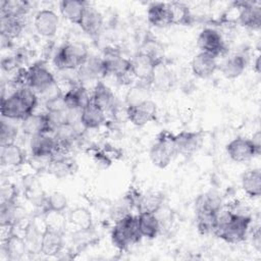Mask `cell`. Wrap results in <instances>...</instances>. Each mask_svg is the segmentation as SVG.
Instances as JSON below:
<instances>
[{
    "mask_svg": "<svg viewBox=\"0 0 261 261\" xmlns=\"http://www.w3.org/2000/svg\"><path fill=\"white\" fill-rule=\"evenodd\" d=\"M252 222L250 215H239L230 210H220L217 215V224L214 234L229 244L243 242Z\"/></svg>",
    "mask_w": 261,
    "mask_h": 261,
    "instance_id": "6da1fadb",
    "label": "cell"
},
{
    "mask_svg": "<svg viewBox=\"0 0 261 261\" xmlns=\"http://www.w3.org/2000/svg\"><path fill=\"white\" fill-rule=\"evenodd\" d=\"M102 59L106 74L113 75L120 85H132L136 80L132 69L130 60L124 58L117 49L113 47L105 48Z\"/></svg>",
    "mask_w": 261,
    "mask_h": 261,
    "instance_id": "7a4b0ae2",
    "label": "cell"
},
{
    "mask_svg": "<svg viewBox=\"0 0 261 261\" xmlns=\"http://www.w3.org/2000/svg\"><path fill=\"white\" fill-rule=\"evenodd\" d=\"M89 58L84 43L70 42L60 46L53 56V64L59 70L77 69Z\"/></svg>",
    "mask_w": 261,
    "mask_h": 261,
    "instance_id": "3957f363",
    "label": "cell"
},
{
    "mask_svg": "<svg viewBox=\"0 0 261 261\" xmlns=\"http://www.w3.org/2000/svg\"><path fill=\"white\" fill-rule=\"evenodd\" d=\"M110 238L112 245L119 251H124L130 245L139 243L143 237L139 230L137 216L130 213L114 222Z\"/></svg>",
    "mask_w": 261,
    "mask_h": 261,
    "instance_id": "277c9868",
    "label": "cell"
},
{
    "mask_svg": "<svg viewBox=\"0 0 261 261\" xmlns=\"http://www.w3.org/2000/svg\"><path fill=\"white\" fill-rule=\"evenodd\" d=\"M174 155L176 154L172 144V135L167 132L161 133L150 148L151 162L158 168H165L170 164Z\"/></svg>",
    "mask_w": 261,
    "mask_h": 261,
    "instance_id": "5b68a950",
    "label": "cell"
},
{
    "mask_svg": "<svg viewBox=\"0 0 261 261\" xmlns=\"http://www.w3.org/2000/svg\"><path fill=\"white\" fill-rule=\"evenodd\" d=\"M57 82L52 72L42 63H35L28 68L27 86L33 89L38 95L56 85Z\"/></svg>",
    "mask_w": 261,
    "mask_h": 261,
    "instance_id": "8992f818",
    "label": "cell"
},
{
    "mask_svg": "<svg viewBox=\"0 0 261 261\" xmlns=\"http://www.w3.org/2000/svg\"><path fill=\"white\" fill-rule=\"evenodd\" d=\"M127 119L136 126H144L157 119V105L152 100L146 99L126 107Z\"/></svg>",
    "mask_w": 261,
    "mask_h": 261,
    "instance_id": "52a82bcc",
    "label": "cell"
},
{
    "mask_svg": "<svg viewBox=\"0 0 261 261\" xmlns=\"http://www.w3.org/2000/svg\"><path fill=\"white\" fill-rule=\"evenodd\" d=\"M129 60L136 80L150 88L152 86L155 68L159 64L141 50L138 51Z\"/></svg>",
    "mask_w": 261,
    "mask_h": 261,
    "instance_id": "ba28073f",
    "label": "cell"
},
{
    "mask_svg": "<svg viewBox=\"0 0 261 261\" xmlns=\"http://www.w3.org/2000/svg\"><path fill=\"white\" fill-rule=\"evenodd\" d=\"M197 46L201 52L214 57L222 55L226 50L221 34L211 28H205L200 32L197 38Z\"/></svg>",
    "mask_w": 261,
    "mask_h": 261,
    "instance_id": "9c48e42d",
    "label": "cell"
},
{
    "mask_svg": "<svg viewBox=\"0 0 261 261\" xmlns=\"http://www.w3.org/2000/svg\"><path fill=\"white\" fill-rule=\"evenodd\" d=\"M203 142V133L196 130H182L172 135V144L175 154L190 156L197 152Z\"/></svg>",
    "mask_w": 261,
    "mask_h": 261,
    "instance_id": "30bf717a",
    "label": "cell"
},
{
    "mask_svg": "<svg viewBox=\"0 0 261 261\" xmlns=\"http://www.w3.org/2000/svg\"><path fill=\"white\" fill-rule=\"evenodd\" d=\"M2 118L8 120H23L34 113L15 91L13 94L3 97L1 100Z\"/></svg>",
    "mask_w": 261,
    "mask_h": 261,
    "instance_id": "8fae6325",
    "label": "cell"
},
{
    "mask_svg": "<svg viewBox=\"0 0 261 261\" xmlns=\"http://www.w3.org/2000/svg\"><path fill=\"white\" fill-rule=\"evenodd\" d=\"M226 154L234 162L249 161L253 157L259 155L253 146L250 138L237 137L225 146Z\"/></svg>",
    "mask_w": 261,
    "mask_h": 261,
    "instance_id": "7c38bea8",
    "label": "cell"
},
{
    "mask_svg": "<svg viewBox=\"0 0 261 261\" xmlns=\"http://www.w3.org/2000/svg\"><path fill=\"white\" fill-rule=\"evenodd\" d=\"M239 22L249 30L258 31L261 28V6L253 2H237Z\"/></svg>",
    "mask_w": 261,
    "mask_h": 261,
    "instance_id": "4fadbf2b",
    "label": "cell"
},
{
    "mask_svg": "<svg viewBox=\"0 0 261 261\" xmlns=\"http://www.w3.org/2000/svg\"><path fill=\"white\" fill-rule=\"evenodd\" d=\"M21 129L23 134L31 137L40 134H50L54 132V126L50 120L49 114L32 113L27 118L21 120Z\"/></svg>",
    "mask_w": 261,
    "mask_h": 261,
    "instance_id": "5bb4252c",
    "label": "cell"
},
{
    "mask_svg": "<svg viewBox=\"0 0 261 261\" xmlns=\"http://www.w3.org/2000/svg\"><path fill=\"white\" fill-rule=\"evenodd\" d=\"M34 25L39 35L51 38L57 33L59 17L52 9H41L35 15Z\"/></svg>",
    "mask_w": 261,
    "mask_h": 261,
    "instance_id": "9a60e30c",
    "label": "cell"
},
{
    "mask_svg": "<svg viewBox=\"0 0 261 261\" xmlns=\"http://www.w3.org/2000/svg\"><path fill=\"white\" fill-rule=\"evenodd\" d=\"M79 81L82 82H99L106 76V70L102 57L89 56V58L76 69Z\"/></svg>",
    "mask_w": 261,
    "mask_h": 261,
    "instance_id": "2e32d148",
    "label": "cell"
},
{
    "mask_svg": "<svg viewBox=\"0 0 261 261\" xmlns=\"http://www.w3.org/2000/svg\"><path fill=\"white\" fill-rule=\"evenodd\" d=\"M77 168L76 162L67 154H55L51 157L47 172L57 178H63L73 174Z\"/></svg>",
    "mask_w": 261,
    "mask_h": 261,
    "instance_id": "e0dca14e",
    "label": "cell"
},
{
    "mask_svg": "<svg viewBox=\"0 0 261 261\" xmlns=\"http://www.w3.org/2000/svg\"><path fill=\"white\" fill-rule=\"evenodd\" d=\"M191 69L193 74L197 77H210L218 69L216 57L204 52H200L193 57L191 62Z\"/></svg>",
    "mask_w": 261,
    "mask_h": 261,
    "instance_id": "ac0fdd59",
    "label": "cell"
},
{
    "mask_svg": "<svg viewBox=\"0 0 261 261\" xmlns=\"http://www.w3.org/2000/svg\"><path fill=\"white\" fill-rule=\"evenodd\" d=\"M63 99L67 110L81 111L91 102V95L84 85H76L63 94Z\"/></svg>",
    "mask_w": 261,
    "mask_h": 261,
    "instance_id": "d6986e66",
    "label": "cell"
},
{
    "mask_svg": "<svg viewBox=\"0 0 261 261\" xmlns=\"http://www.w3.org/2000/svg\"><path fill=\"white\" fill-rule=\"evenodd\" d=\"M56 141L49 134H40L31 137L30 150L34 157H52L56 151Z\"/></svg>",
    "mask_w": 261,
    "mask_h": 261,
    "instance_id": "ffe728a7",
    "label": "cell"
},
{
    "mask_svg": "<svg viewBox=\"0 0 261 261\" xmlns=\"http://www.w3.org/2000/svg\"><path fill=\"white\" fill-rule=\"evenodd\" d=\"M63 250V232L45 227L42 231V241H41V250L45 256L53 257L61 253Z\"/></svg>",
    "mask_w": 261,
    "mask_h": 261,
    "instance_id": "44dd1931",
    "label": "cell"
},
{
    "mask_svg": "<svg viewBox=\"0 0 261 261\" xmlns=\"http://www.w3.org/2000/svg\"><path fill=\"white\" fill-rule=\"evenodd\" d=\"M106 120V113L94 102L85 106L80 113V122L85 129H96L104 124Z\"/></svg>",
    "mask_w": 261,
    "mask_h": 261,
    "instance_id": "7402d4cb",
    "label": "cell"
},
{
    "mask_svg": "<svg viewBox=\"0 0 261 261\" xmlns=\"http://www.w3.org/2000/svg\"><path fill=\"white\" fill-rule=\"evenodd\" d=\"M1 250L8 260H20L24 257L25 254L29 253L23 237H19L15 232L11 233L8 238L1 241Z\"/></svg>",
    "mask_w": 261,
    "mask_h": 261,
    "instance_id": "603a6c76",
    "label": "cell"
},
{
    "mask_svg": "<svg viewBox=\"0 0 261 261\" xmlns=\"http://www.w3.org/2000/svg\"><path fill=\"white\" fill-rule=\"evenodd\" d=\"M0 162L4 167L16 168L28 162L25 152L15 143L1 146Z\"/></svg>",
    "mask_w": 261,
    "mask_h": 261,
    "instance_id": "cb8c5ba5",
    "label": "cell"
},
{
    "mask_svg": "<svg viewBox=\"0 0 261 261\" xmlns=\"http://www.w3.org/2000/svg\"><path fill=\"white\" fill-rule=\"evenodd\" d=\"M91 100L105 111V113L113 110L116 102L115 95L112 90L101 81L96 83L91 94Z\"/></svg>",
    "mask_w": 261,
    "mask_h": 261,
    "instance_id": "d4e9b609",
    "label": "cell"
},
{
    "mask_svg": "<svg viewBox=\"0 0 261 261\" xmlns=\"http://www.w3.org/2000/svg\"><path fill=\"white\" fill-rule=\"evenodd\" d=\"M147 19L150 24L155 28H166L171 23V17L167 3L152 2L147 9Z\"/></svg>",
    "mask_w": 261,
    "mask_h": 261,
    "instance_id": "484cf974",
    "label": "cell"
},
{
    "mask_svg": "<svg viewBox=\"0 0 261 261\" xmlns=\"http://www.w3.org/2000/svg\"><path fill=\"white\" fill-rule=\"evenodd\" d=\"M88 5L87 2L81 0H63L59 3V11L65 19L80 25Z\"/></svg>",
    "mask_w": 261,
    "mask_h": 261,
    "instance_id": "4316f807",
    "label": "cell"
},
{
    "mask_svg": "<svg viewBox=\"0 0 261 261\" xmlns=\"http://www.w3.org/2000/svg\"><path fill=\"white\" fill-rule=\"evenodd\" d=\"M137 220L142 237L152 240L158 236L161 225L156 213L141 212L137 215Z\"/></svg>",
    "mask_w": 261,
    "mask_h": 261,
    "instance_id": "83f0119b",
    "label": "cell"
},
{
    "mask_svg": "<svg viewBox=\"0 0 261 261\" xmlns=\"http://www.w3.org/2000/svg\"><path fill=\"white\" fill-rule=\"evenodd\" d=\"M244 193L250 198H259L261 195V170L251 168L246 170L241 177Z\"/></svg>",
    "mask_w": 261,
    "mask_h": 261,
    "instance_id": "f1b7e54d",
    "label": "cell"
},
{
    "mask_svg": "<svg viewBox=\"0 0 261 261\" xmlns=\"http://www.w3.org/2000/svg\"><path fill=\"white\" fill-rule=\"evenodd\" d=\"M102 24H103L102 14L95 7H91L88 5L79 27L87 35L96 36L100 32Z\"/></svg>",
    "mask_w": 261,
    "mask_h": 261,
    "instance_id": "f546056e",
    "label": "cell"
},
{
    "mask_svg": "<svg viewBox=\"0 0 261 261\" xmlns=\"http://www.w3.org/2000/svg\"><path fill=\"white\" fill-rule=\"evenodd\" d=\"M246 65H247V61L244 55L233 54L227 57L221 63L219 69L225 79L234 80L244 72Z\"/></svg>",
    "mask_w": 261,
    "mask_h": 261,
    "instance_id": "4dcf8cb0",
    "label": "cell"
},
{
    "mask_svg": "<svg viewBox=\"0 0 261 261\" xmlns=\"http://www.w3.org/2000/svg\"><path fill=\"white\" fill-rule=\"evenodd\" d=\"M164 196L159 192H147L146 194H141L136 208L138 212H150L157 213L163 206Z\"/></svg>",
    "mask_w": 261,
    "mask_h": 261,
    "instance_id": "1f68e13d",
    "label": "cell"
},
{
    "mask_svg": "<svg viewBox=\"0 0 261 261\" xmlns=\"http://www.w3.org/2000/svg\"><path fill=\"white\" fill-rule=\"evenodd\" d=\"M167 6L169 9L172 24L188 25L193 21V15L187 4L182 2L172 1L168 2Z\"/></svg>",
    "mask_w": 261,
    "mask_h": 261,
    "instance_id": "d6a6232c",
    "label": "cell"
},
{
    "mask_svg": "<svg viewBox=\"0 0 261 261\" xmlns=\"http://www.w3.org/2000/svg\"><path fill=\"white\" fill-rule=\"evenodd\" d=\"M218 212L207 211V210H197L196 211V225L198 231L201 234L213 233L216 229Z\"/></svg>",
    "mask_w": 261,
    "mask_h": 261,
    "instance_id": "836d02e7",
    "label": "cell"
},
{
    "mask_svg": "<svg viewBox=\"0 0 261 261\" xmlns=\"http://www.w3.org/2000/svg\"><path fill=\"white\" fill-rule=\"evenodd\" d=\"M222 207V199L215 192H207L199 195L195 201V210H207L219 212Z\"/></svg>",
    "mask_w": 261,
    "mask_h": 261,
    "instance_id": "e575fe53",
    "label": "cell"
},
{
    "mask_svg": "<svg viewBox=\"0 0 261 261\" xmlns=\"http://www.w3.org/2000/svg\"><path fill=\"white\" fill-rule=\"evenodd\" d=\"M22 29L21 17L1 16V37L12 41L21 34Z\"/></svg>",
    "mask_w": 261,
    "mask_h": 261,
    "instance_id": "d590c367",
    "label": "cell"
},
{
    "mask_svg": "<svg viewBox=\"0 0 261 261\" xmlns=\"http://www.w3.org/2000/svg\"><path fill=\"white\" fill-rule=\"evenodd\" d=\"M23 239L28 247L29 253L37 254L41 250L42 231L39 230L38 226L34 221L29 222L23 230Z\"/></svg>",
    "mask_w": 261,
    "mask_h": 261,
    "instance_id": "8d00e7d4",
    "label": "cell"
},
{
    "mask_svg": "<svg viewBox=\"0 0 261 261\" xmlns=\"http://www.w3.org/2000/svg\"><path fill=\"white\" fill-rule=\"evenodd\" d=\"M173 76L171 71L166 67L165 63H161L156 66L152 86L156 88L158 91H168L172 87Z\"/></svg>",
    "mask_w": 261,
    "mask_h": 261,
    "instance_id": "74e56055",
    "label": "cell"
},
{
    "mask_svg": "<svg viewBox=\"0 0 261 261\" xmlns=\"http://www.w3.org/2000/svg\"><path fill=\"white\" fill-rule=\"evenodd\" d=\"M67 221L76 228L93 227V218L91 212L85 207H76L72 209L67 216Z\"/></svg>",
    "mask_w": 261,
    "mask_h": 261,
    "instance_id": "f35d334b",
    "label": "cell"
},
{
    "mask_svg": "<svg viewBox=\"0 0 261 261\" xmlns=\"http://www.w3.org/2000/svg\"><path fill=\"white\" fill-rule=\"evenodd\" d=\"M67 198L65 194L59 191L52 192L49 196L45 197L44 204L42 206L43 213L46 212H63L67 207Z\"/></svg>",
    "mask_w": 261,
    "mask_h": 261,
    "instance_id": "ab89813d",
    "label": "cell"
},
{
    "mask_svg": "<svg viewBox=\"0 0 261 261\" xmlns=\"http://www.w3.org/2000/svg\"><path fill=\"white\" fill-rule=\"evenodd\" d=\"M1 16L22 17L30 9L29 3L25 1H1Z\"/></svg>",
    "mask_w": 261,
    "mask_h": 261,
    "instance_id": "60d3db41",
    "label": "cell"
},
{
    "mask_svg": "<svg viewBox=\"0 0 261 261\" xmlns=\"http://www.w3.org/2000/svg\"><path fill=\"white\" fill-rule=\"evenodd\" d=\"M96 233L93 227L90 228H76L71 234V242L77 249H83L95 242Z\"/></svg>",
    "mask_w": 261,
    "mask_h": 261,
    "instance_id": "b9f144b4",
    "label": "cell"
},
{
    "mask_svg": "<svg viewBox=\"0 0 261 261\" xmlns=\"http://www.w3.org/2000/svg\"><path fill=\"white\" fill-rule=\"evenodd\" d=\"M45 227H49L51 229L63 232L66 226L67 217L63 214V212H46L44 214Z\"/></svg>",
    "mask_w": 261,
    "mask_h": 261,
    "instance_id": "7bdbcfd3",
    "label": "cell"
},
{
    "mask_svg": "<svg viewBox=\"0 0 261 261\" xmlns=\"http://www.w3.org/2000/svg\"><path fill=\"white\" fill-rule=\"evenodd\" d=\"M16 137H17V128L13 124L9 123L8 121H5L3 118L1 120V126H0L1 146L14 143V140Z\"/></svg>",
    "mask_w": 261,
    "mask_h": 261,
    "instance_id": "ee69618b",
    "label": "cell"
},
{
    "mask_svg": "<svg viewBox=\"0 0 261 261\" xmlns=\"http://www.w3.org/2000/svg\"><path fill=\"white\" fill-rule=\"evenodd\" d=\"M17 196V191L14 185L12 184H6L2 186L0 197H1V205H7V204H13L15 203V199Z\"/></svg>",
    "mask_w": 261,
    "mask_h": 261,
    "instance_id": "f6af8a7d",
    "label": "cell"
},
{
    "mask_svg": "<svg viewBox=\"0 0 261 261\" xmlns=\"http://www.w3.org/2000/svg\"><path fill=\"white\" fill-rule=\"evenodd\" d=\"M93 158H94L95 163L101 168H108L112 163L111 158L109 157V155L105 151H101V150L96 151L94 153Z\"/></svg>",
    "mask_w": 261,
    "mask_h": 261,
    "instance_id": "bcb514c9",
    "label": "cell"
},
{
    "mask_svg": "<svg viewBox=\"0 0 261 261\" xmlns=\"http://www.w3.org/2000/svg\"><path fill=\"white\" fill-rule=\"evenodd\" d=\"M251 240H252L253 247L256 249V251L260 252V250H261V230H260V226L255 227V229L253 230Z\"/></svg>",
    "mask_w": 261,
    "mask_h": 261,
    "instance_id": "7dc6e473",
    "label": "cell"
},
{
    "mask_svg": "<svg viewBox=\"0 0 261 261\" xmlns=\"http://www.w3.org/2000/svg\"><path fill=\"white\" fill-rule=\"evenodd\" d=\"M253 146L255 147V149L257 150V152L260 154L261 153V133L260 130H256L252 137L250 138Z\"/></svg>",
    "mask_w": 261,
    "mask_h": 261,
    "instance_id": "c3c4849f",
    "label": "cell"
},
{
    "mask_svg": "<svg viewBox=\"0 0 261 261\" xmlns=\"http://www.w3.org/2000/svg\"><path fill=\"white\" fill-rule=\"evenodd\" d=\"M253 68H254V70H255V72L256 73H260V71H261V65H260V55H258L257 57H256V59H255V62H254V66H253Z\"/></svg>",
    "mask_w": 261,
    "mask_h": 261,
    "instance_id": "681fc988",
    "label": "cell"
}]
</instances>
